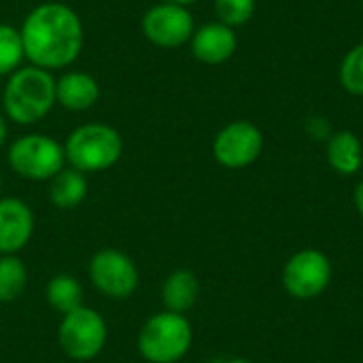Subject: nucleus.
<instances>
[{"label":"nucleus","instance_id":"nucleus-4","mask_svg":"<svg viewBox=\"0 0 363 363\" xmlns=\"http://www.w3.org/2000/svg\"><path fill=\"white\" fill-rule=\"evenodd\" d=\"M194 332L185 315L157 313L140 328L138 351L149 363H177L191 349Z\"/></svg>","mask_w":363,"mask_h":363},{"label":"nucleus","instance_id":"nucleus-2","mask_svg":"<svg viewBox=\"0 0 363 363\" xmlns=\"http://www.w3.org/2000/svg\"><path fill=\"white\" fill-rule=\"evenodd\" d=\"M55 77L38 66H21L6 77L2 89V113L17 125L43 121L55 106Z\"/></svg>","mask_w":363,"mask_h":363},{"label":"nucleus","instance_id":"nucleus-12","mask_svg":"<svg viewBox=\"0 0 363 363\" xmlns=\"http://www.w3.org/2000/svg\"><path fill=\"white\" fill-rule=\"evenodd\" d=\"M34 234V213L19 198H0V253L15 255Z\"/></svg>","mask_w":363,"mask_h":363},{"label":"nucleus","instance_id":"nucleus-10","mask_svg":"<svg viewBox=\"0 0 363 363\" xmlns=\"http://www.w3.org/2000/svg\"><path fill=\"white\" fill-rule=\"evenodd\" d=\"M332 281V262L315 249L296 253L283 270V283L289 296L298 300H313L321 296Z\"/></svg>","mask_w":363,"mask_h":363},{"label":"nucleus","instance_id":"nucleus-14","mask_svg":"<svg viewBox=\"0 0 363 363\" xmlns=\"http://www.w3.org/2000/svg\"><path fill=\"white\" fill-rule=\"evenodd\" d=\"M328 164L345 177L359 172L363 166V145L359 136L349 130L334 132L325 143Z\"/></svg>","mask_w":363,"mask_h":363},{"label":"nucleus","instance_id":"nucleus-15","mask_svg":"<svg viewBox=\"0 0 363 363\" xmlns=\"http://www.w3.org/2000/svg\"><path fill=\"white\" fill-rule=\"evenodd\" d=\"M200 296V283L191 270H174L162 287V302L170 313H187Z\"/></svg>","mask_w":363,"mask_h":363},{"label":"nucleus","instance_id":"nucleus-8","mask_svg":"<svg viewBox=\"0 0 363 363\" xmlns=\"http://www.w3.org/2000/svg\"><path fill=\"white\" fill-rule=\"evenodd\" d=\"M94 287L111 300H128L138 289V268L130 255L117 249H102L89 262Z\"/></svg>","mask_w":363,"mask_h":363},{"label":"nucleus","instance_id":"nucleus-5","mask_svg":"<svg viewBox=\"0 0 363 363\" xmlns=\"http://www.w3.org/2000/svg\"><path fill=\"white\" fill-rule=\"evenodd\" d=\"M6 162L15 174L28 181H51L64 166V145L47 134H23L9 147Z\"/></svg>","mask_w":363,"mask_h":363},{"label":"nucleus","instance_id":"nucleus-19","mask_svg":"<svg viewBox=\"0 0 363 363\" xmlns=\"http://www.w3.org/2000/svg\"><path fill=\"white\" fill-rule=\"evenodd\" d=\"M26 51L21 43L19 28L11 23H0V77H11L23 66Z\"/></svg>","mask_w":363,"mask_h":363},{"label":"nucleus","instance_id":"nucleus-21","mask_svg":"<svg viewBox=\"0 0 363 363\" xmlns=\"http://www.w3.org/2000/svg\"><path fill=\"white\" fill-rule=\"evenodd\" d=\"M213 9L217 21L230 28H238L251 21V17L255 15V0H215Z\"/></svg>","mask_w":363,"mask_h":363},{"label":"nucleus","instance_id":"nucleus-26","mask_svg":"<svg viewBox=\"0 0 363 363\" xmlns=\"http://www.w3.org/2000/svg\"><path fill=\"white\" fill-rule=\"evenodd\" d=\"M228 363H251L249 359H232V362H228Z\"/></svg>","mask_w":363,"mask_h":363},{"label":"nucleus","instance_id":"nucleus-13","mask_svg":"<svg viewBox=\"0 0 363 363\" xmlns=\"http://www.w3.org/2000/svg\"><path fill=\"white\" fill-rule=\"evenodd\" d=\"M100 100V83L85 70H68L55 79V102L72 113L89 111Z\"/></svg>","mask_w":363,"mask_h":363},{"label":"nucleus","instance_id":"nucleus-16","mask_svg":"<svg viewBox=\"0 0 363 363\" xmlns=\"http://www.w3.org/2000/svg\"><path fill=\"white\" fill-rule=\"evenodd\" d=\"M87 196V179L83 172L74 168H62L51 181H49V200L55 208L70 211L77 208Z\"/></svg>","mask_w":363,"mask_h":363},{"label":"nucleus","instance_id":"nucleus-17","mask_svg":"<svg viewBox=\"0 0 363 363\" xmlns=\"http://www.w3.org/2000/svg\"><path fill=\"white\" fill-rule=\"evenodd\" d=\"M45 298L49 306L64 317L83 306V287L72 274H55L45 287Z\"/></svg>","mask_w":363,"mask_h":363},{"label":"nucleus","instance_id":"nucleus-1","mask_svg":"<svg viewBox=\"0 0 363 363\" xmlns=\"http://www.w3.org/2000/svg\"><path fill=\"white\" fill-rule=\"evenodd\" d=\"M26 60L32 66L49 72L72 66L85 43V28L81 15L66 2L36 4L19 28Z\"/></svg>","mask_w":363,"mask_h":363},{"label":"nucleus","instance_id":"nucleus-20","mask_svg":"<svg viewBox=\"0 0 363 363\" xmlns=\"http://www.w3.org/2000/svg\"><path fill=\"white\" fill-rule=\"evenodd\" d=\"M338 81L351 96H363V40L349 49L338 68Z\"/></svg>","mask_w":363,"mask_h":363},{"label":"nucleus","instance_id":"nucleus-24","mask_svg":"<svg viewBox=\"0 0 363 363\" xmlns=\"http://www.w3.org/2000/svg\"><path fill=\"white\" fill-rule=\"evenodd\" d=\"M6 136H9V125H6V117H4V113L0 111V149L4 147V143H6Z\"/></svg>","mask_w":363,"mask_h":363},{"label":"nucleus","instance_id":"nucleus-23","mask_svg":"<svg viewBox=\"0 0 363 363\" xmlns=\"http://www.w3.org/2000/svg\"><path fill=\"white\" fill-rule=\"evenodd\" d=\"M353 200H355V206H357V211H359V215L363 217V179L357 183V187H355V194H353Z\"/></svg>","mask_w":363,"mask_h":363},{"label":"nucleus","instance_id":"nucleus-22","mask_svg":"<svg viewBox=\"0 0 363 363\" xmlns=\"http://www.w3.org/2000/svg\"><path fill=\"white\" fill-rule=\"evenodd\" d=\"M306 130H308V134H311L313 138L325 140V143H328V138L334 134V132H332V125H330V121H328L325 117H311L308 123H306Z\"/></svg>","mask_w":363,"mask_h":363},{"label":"nucleus","instance_id":"nucleus-11","mask_svg":"<svg viewBox=\"0 0 363 363\" xmlns=\"http://www.w3.org/2000/svg\"><path fill=\"white\" fill-rule=\"evenodd\" d=\"M191 55L208 66L225 64L238 49V38L234 28L221 23V21H208L194 30V36L189 40Z\"/></svg>","mask_w":363,"mask_h":363},{"label":"nucleus","instance_id":"nucleus-7","mask_svg":"<svg viewBox=\"0 0 363 363\" xmlns=\"http://www.w3.org/2000/svg\"><path fill=\"white\" fill-rule=\"evenodd\" d=\"M140 30L151 45L162 49H177L191 40L196 21L187 6L157 2L143 13Z\"/></svg>","mask_w":363,"mask_h":363},{"label":"nucleus","instance_id":"nucleus-27","mask_svg":"<svg viewBox=\"0 0 363 363\" xmlns=\"http://www.w3.org/2000/svg\"><path fill=\"white\" fill-rule=\"evenodd\" d=\"M0 191H2V177H0Z\"/></svg>","mask_w":363,"mask_h":363},{"label":"nucleus","instance_id":"nucleus-9","mask_svg":"<svg viewBox=\"0 0 363 363\" xmlns=\"http://www.w3.org/2000/svg\"><path fill=\"white\" fill-rule=\"evenodd\" d=\"M264 151V134L251 121H232L221 128L213 140L215 160L230 170L251 166Z\"/></svg>","mask_w":363,"mask_h":363},{"label":"nucleus","instance_id":"nucleus-3","mask_svg":"<svg viewBox=\"0 0 363 363\" xmlns=\"http://www.w3.org/2000/svg\"><path fill=\"white\" fill-rule=\"evenodd\" d=\"M66 162L70 168L89 174L113 168L123 153L121 134L100 121H89L74 128L64 143Z\"/></svg>","mask_w":363,"mask_h":363},{"label":"nucleus","instance_id":"nucleus-6","mask_svg":"<svg viewBox=\"0 0 363 363\" xmlns=\"http://www.w3.org/2000/svg\"><path fill=\"white\" fill-rule=\"evenodd\" d=\"M106 321L89 306H81L62 317L57 340L62 351L74 362L96 359L106 345Z\"/></svg>","mask_w":363,"mask_h":363},{"label":"nucleus","instance_id":"nucleus-18","mask_svg":"<svg viewBox=\"0 0 363 363\" xmlns=\"http://www.w3.org/2000/svg\"><path fill=\"white\" fill-rule=\"evenodd\" d=\"M28 283L26 264L17 255H2L0 257V302L9 304L21 298Z\"/></svg>","mask_w":363,"mask_h":363},{"label":"nucleus","instance_id":"nucleus-25","mask_svg":"<svg viewBox=\"0 0 363 363\" xmlns=\"http://www.w3.org/2000/svg\"><path fill=\"white\" fill-rule=\"evenodd\" d=\"M160 2H168V4H179V6H191L194 2H198V0H160Z\"/></svg>","mask_w":363,"mask_h":363},{"label":"nucleus","instance_id":"nucleus-28","mask_svg":"<svg viewBox=\"0 0 363 363\" xmlns=\"http://www.w3.org/2000/svg\"><path fill=\"white\" fill-rule=\"evenodd\" d=\"M362 4H363V0H362Z\"/></svg>","mask_w":363,"mask_h":363}]
</instances>
